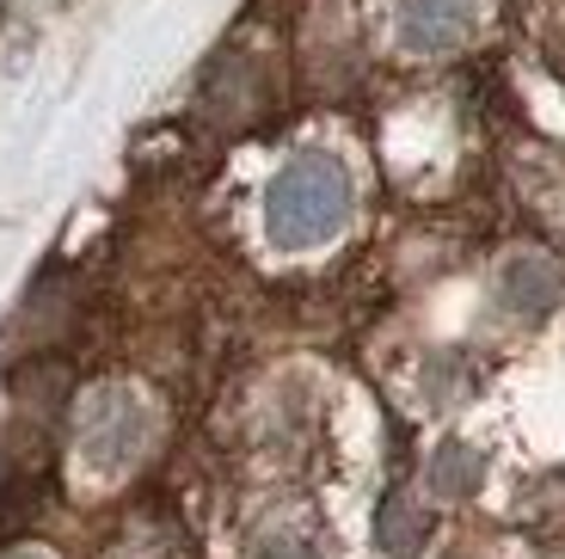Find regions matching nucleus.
Segmentation results:
<instances>
[{
  "label": "nucleus",
  "mask_w": 565,
  "mask_h": 559,
  "mask_svg": "<svg viewBox=\"0 0 565 559\" xmlns=\"http://www.w3.org/2000/svg\"><path fill=\"white\" fill-rule=\"evenodd\" d=\"M344 222H351V172H344V160L308 148V155H296L277 179H270L265 228H270L277 246H289V252L320 246V240H332Z\"/></svg>",
  "instance_id": "obj_1"
},
{
  "label": "nucleus",
  "mask_w": 565,
  "mask_h": 559,
  "mask_svg": "<svg viewBox=\"0 0 565 559\" xmlns=\"http://www.w3.org/2000/svg\"><path fill=\"white\" fill-rule=\"evenodd\" d=\"M148 436H154L148 400L117 388V381L86 388L81 405H74V449H81L99 474H124L129 462H141V455H148Z\"/></svg>",
  "instance_id": "obj_2"
},
{
  "label": "nucleus",
  "mask_w": 565,
  "mask_h": 559,
  "mask_svg": "<svg viewBox=\"0 0 565 559\" xmlns=\"http://www.w3.org/2000/svg\"><path fill=\"white\" fill-rule=\"evenodd\" d=\"M394 31L412 56H449L473 38V0H399Z\"/></svg>",
  "instance_id": "obj_3"
},
{
  "label": "nucleus",
  "mask_w": 565,
  "mask_h": 559,
  "mask_svg": "<svg viewBox=\"0 0 565 559\" xmlns=\"http://www.w3.org/2000/svg\"><path fill=\"white\" fill-rule=\"evenodd\" d=\"M559 302H565L559 259H547V252H516V259H504V271H498V308L510 320H547Z\"/></svg>",
  "instance_id": "obj_4"
},
{
  "label": "nucleus",
  "mask_w": 565,
  "mask_h": 559,
  "mask_svg": "<svg viewBox=\"0 0 565 559\" xmlns=\"http://www.w3.org/2000/svg\"><path fill=\"white\" fill-rule=\"evenodd\" d=\"M375 541H382V553L394 559H412L424 541H430V517H424V504L412 498V492H387L382 510H375Z\"/></svg>",
  "instance_id": "obj_5"
},
{
  "label": "nucleus",
  "mask_w": 565,
  "mask_h": 559,
  "mask_svg": "<svg viewBox=\"0 0 565 559\" xmlns=\"http://www.w3.org/2000/svg\"><path fill=\"white\" fill-rule=\"evenodd\" d=\"M480 474H486L480 449H467V443H443L430 455V492L437 498H467V492L480 486Z\"/></svg>",
  "instance_id": "obj_6"
},
{
  "label": "nucleus",
  "mask_w": 565,
  "mask_h": 559,
  "mask_svg": "<svg viewBox=\"0 0 565 559\" xmlns=\"http://www.w3.org/2000/svg\"><path fill=\"white\" fill-rule=\"evenodd\" d=\"M7 559H43V553H7Z\"/></svg>",
  "instance_id": "obj_7"
},
{
  "label": "nucleus",
  "mask_w": 565,
  "mask_h": 559,
  "mask_svg": "<svg viewBox=\"0 0 565 559\" xmlns=\"http://www.w3.org/2000/svg\"><path fill=\"white\" fill-rule=\"evenodd\" d=\"M0 492H7V462H0Z\"/></svg>",
  "instance_id": "obj_8"
}]
</instances>
